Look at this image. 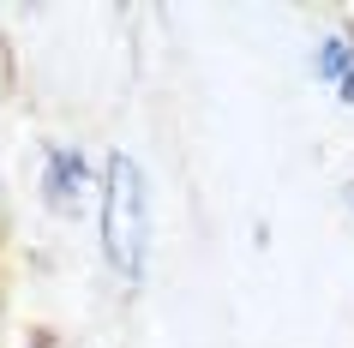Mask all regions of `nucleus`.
I'll return each mask as SVG.
<instances>
[{"label": "nucleus", "mask_w": 354, "mask_h": 348, "mask_svg": "<svg viewBox=\"0 0 354 348\" xmlns=\"http://www.w3.org/2000/svg\"><path fill=\"white\" fill-rule=\"evenodd\" d=\"M102 253H109L120 282L145 276V253H150V199H145V168L127 150H114L102 163Z\"/></svg>", "instance_id": "nucleus-1"}, {"label": "nucleus", "mask_w": 354, "mask_h": 348, "mask_svg": "<svg viewBox=\"0 0 354 348\" xmlns=\"http://www.w3.org/2000/svg\"><path fill=\"white\" fill-rule=\"evenodd\" d=\"M84 192H91V163H84V150L78 145H55L48 163H42V199L55 204V210H78Z\"/></svg>", "instance_id": "nucleus-2"}, {"label": "nucleus", "mask_w": 354, "mask_h": 348, "mask_svg": "<svg viewBox=\"0 0 354 348\" xmlns=\"http://www.w3.org/2000/svg\"><path fill=\"white\" fill-rule=\"evenodd\" d=\"M313 73H318V78H330V84H342V78L354 73V37H348V30H330V37L318 42Z\"/></svg>", "instance_id": "nucleus-3"}, {"label": "nucleus", "mask_w": 354, "mask_h": 348, "mask_svg": "<svg viewBox=\"0 0 354 348\" xmlns=\"http://www.w3.org/2000/svg\"><path fill=\"white\" fill-rule=\"evenodd\" d=\"M336 91H342V102H348V109H354V73L342 78V84H336Z\"/></svg>", "instance_id": "nucleus-4"}]
</instances>
